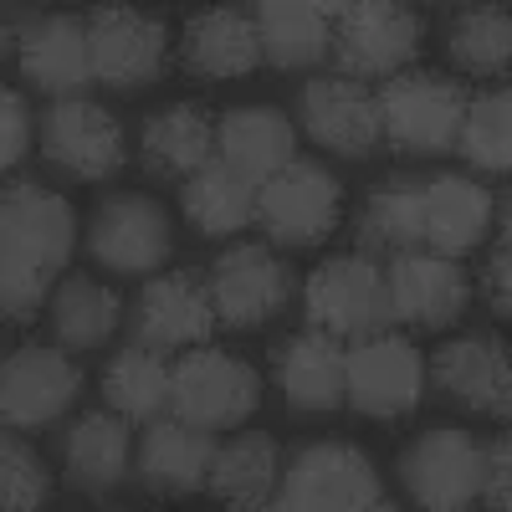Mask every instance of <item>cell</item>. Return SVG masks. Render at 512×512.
Wrapping results in <instances>:
<instances>
[{
	"mask_svg": "<svg viewBox=\"0 0 512 512\" xmlns=\"http://www.w3.org/2000/svg\"><path fill=\"white\" fill-rule=\"evenodd\" d=\"M77 251V210L41 180H6L0 195V313L36 323Z\"/></svg>",
	"mask_w": 512,
	"mask_h": 512,
	"instance_id": "1",
	"label": "cell"
},
{
	"mask_svg": "<svg viewBox=\"0 0 512 512\" xmlns=\"http://www.w3.org/2000/svg\"><path fill=\"white\" fill-rule=\"evenodd\" d=\"M379 144L400 159H451L472 88L441 67H410L374 88Z\"/></svg>",
	"mask_w": 512,
	"mask_h": 512,
	"instance_id": "2",
	"label": "cell"
},
{
	"mask_svg": "<svg viewBox=\"0 0 512 512\" xmlns=\"http://www.w3.org/2000/svg\"><path fill=\"white\" fill-rule=\"evenodd\" d=\"M395 507L379 466L354 441H303L282 456L272 512H384Z\"/></svg>",
	"mask_w": 512,
	"mask_h": 512,
	"instance_id": "3",
	"label": "cell"
},
{
	"mask_svg": "<svg viewBox=\"0 0 512 512\" xmlns=\"http://www.w3.org/2000/svg\"><path fill=\"white\" fill-rule=\"evenodd\" d=\"M303 318L308 328L338 338L344 349L379 338L395 328V308H390V282L384 267L369 256H323L303 282Z\"/></svg>",
	"mask_w": 512,
	"mask_h": 512,
	"instance_id": "4",
	"label": "cell"
},
{
	"mask_svg": "<svg viewBox=\"0 0 512 512\" xmlns=\"http://www.w3.org/2000/svg\"><path fill=\"white\" fill-rule=\"evenodd\" d=\"M420 47H425V16L395 0H354L338 6L333 21V72L349 82H390L410 67H420Z\"/></svg>",
	"mask_w": 512,
	"mask_h": 512,
	"instance_id": "5",
	"label": "cell"
},
{
	"mask_svg": "<svg viewBox=\"0 0 512 512\" xmlns=\"http://www.w3.org/2000/svg\"><path fill=\"white\" fill-rule=\"evenodd\" d=\"M205 287H210V308H216V328L256 333L287 313V303L297 297V272L267 241H231L226 251L210 256Z\"/></svg>",
	"mask_w": 512,
	"mask_h": 512,
	"instance_id": "6",
	"label": "cell"
},
{
	"mask_svg": "<svg viewBox=\"0 0 512 512\" xmlns=\"http://www.w3.org/2000/svg\"><path fill=\"white\" fill-rule=\"evenodd\" d=\"M344 221V180L313 154H297L262 185L256 231L277 251H318Z\"/></svg>",
	"mask_w": 512,
	"mask_h": 512,
	"instance_id": "7",
	"label": "cell"
},
{
	"mask_svg": "<svg viewBox=\"0 0 512 512\" xmlns=\"http://www.w3.org/2000/svg\"><path fill=\"white\" fill-rule=\"evenodd\" d=\"M425 395L456 415L507 420L512 415V349L492 328H466L425 359Z\"/></svg>",
	"mask_w": 512,
	"mask_h": 512,
	"instance_id": "8",
	"label": "cell"
},
{
	"mask_svg": "<svg viewBox=\"0 0 512 512\" xmlns=\"http://www.w3.org/2000/svg\"><path fill=\"white\" fill-rule=\"evenodd\" d=\"M82 251L108 277H159L175 256V221L144 190H113L93 205Z\"/></svg>",
	"mask_w": 512,
	"mask_h": 512,
	"instance_id": "9",
	"label": "cell"
},
{
	"mask_svg": "<svg viewBox=\"0 0 512 512\" xmlns=\"http://www.w3.org/2000/svg\"><path fill=\"white\" fill-rule=\"evenodd\" d=\"M36 149H41V169L72 185H93V180H113L128 164V128L118 123L113 108L93 103V98H67V103H47L36 118Z\"/></svg>",
	"mask_w": 512,
	"mask_h": 512,
	"instance_id": "10",
	"label": "cell"
},
{
	"mask_svg": "<svg viewBox=\"0 0 512 512\" xmlns=\"http://www.w3.org/2000/svg\"><path fill=\"white\" fill-rule=\"evenodd\" d=\"M487 436L461 425H431L400 446V487L425 512H472L482 507Z\"/></svg>",
	"mask_w": 512,
	"mask_h": 512,
	"instance_id": "11",
	"label": "cell"
},
{
	"mask_svg": "<svg viewBox=\"0 0 512 512\" xmlns=\"http://www.w3.org/2000/svg\"><path fill=\"white\" fill-rule=\"evenodd\" d=\"M123 333H128V344H139V349H149L169 364L190 349H200V344H210L216 308H210L205 272L175 267V272L144 277V287L134 292V303L123 313Z\"/></svg>",
	"mask_w": 512,
	"mask_h": 512,
	"instance_id": "12",
	"label": "cell"
},
{
	"mask_svg": "<svg viewBox=\"0 0 512 512\" xmlns=\"http://www.w3.org/2000/svg\"><path fill=\"white\" fill-rule=\"evenodd\" d=\"M287 118H292V128L313 149L344 159V164H364V159H374L384 149L379 144V103H374V88L349 82V77H338V72H313V77L297 82V93L287 103Z\"/></svg>",
	"mask_w": 512,
	"mask_h": 512,
	"instance_id": "13",
	"label": "cell"
},
{
	"mask_svg": "<svg viewBox=\"0 0 512 512\" xmlns=\"http://www.w3.org/2000/svg\"><path fill=\"white\" fill-rule=\"evenodd\" d=\"M262 405V374L241 354L221 344H200L175 359V415L200 425V431L231 436L246 420H256Z\"/></svg>",
	"mask_w": 512,
	"mask_h": 512,
	"instance_id": "14",
	"label": "cell"
},
{
	"mask_svg": "<svg viewBox=\"0 0 512 512\" xmlns=\"http://www.w3.org/2000/svg\"><path fill=\"white\" fill-rule=\"evenodd\" d=\"M82 384L88 374L77 354L57 344H21L0 364V420L11 431H52L72 415Z\"/></svg>",
	"mask_w": 512,
	"mask_h": 512,
	"instance_id": "15",
	"label": "cell"
},
{
	"mask_svg": "<svg viewBox=\"0 0 512 512\" xmlns=\"http://www.w3.org/2000/svg\"><path fill=\"white\" fill-rule=\"evenodd\" d=\"M267 379L282 410L297 420H328L338 410H349V349L318 328L277 338L267 359Z\"/></svg>",
	"mask_w": 512,
	"mask_h": 512,
	"instance_id": "16",
	"label": "cell"
},
{
	"mask_svg": "<svg viewBox=\"0 0 512 512\" xmlns=\"http://www.w3.org/2000/svg\"><path fill=\"white\" fill-rule=\"evenodd\" d=\"M425 400V354L410 333L390 328L349 349V410L379 425H400Z\"/></svg>",
	"mask_w": 512,
	"mask_h": 512,
	"instance_id": "17",
	"label": "cell"
},
{
	"mask_svg": "<svg viewBox=\"0 0 512 512\" xmlns=\"http://www.w3.org/2000/svg\"><path fill=\"white\" fill-rule=\"evenodd\" d=\"M134 425L108 405H88L57 425V461H62V482L82 497L108 502L134 482Z\"/></svg>",
	"mask_w": 512,
	"mask_h": 512,
	"instance_id": "18",
	"label": "cell"
},
{
	"mask_svg": "<svg viewBox=\"0 0 512 512\" xmlns=\"http://www.w3.org/2000/svg\"><path fill=\"white\" fill-rule=\"evenodd\" d=\"M16 72L31 93L47 103L88 98L93 93V47H88V16H21L16 26Z\"/></svg>",
	"mask_w": 512,
	"mask_h": 512,
	"instance_id": "19",
	"label": "cell"
},
{
	"mask_svg": "<svg viewBox=\"0 0 512 512\" xmlns=\"http://www.w3.org/2000/svg\"><path fill=\"white\" fill-rule=\"evenodd\" d=\"M88 47H93V82L103 93H144L164 77L169 31L164 21L134 6H98L88 11Z\"/></svg>",
	"mask_w": 512,
	"mask_h": 512,
	"instance_id": "20",
	"label": "cell"
},
{
	"mask_svg": "<svg viewBox=\"0 0 512 512\" xmlns=\"http://www.w3.org/2000/svg\"><path fill=\"white\" fill-rule=\"evenodd\" d=\"M384 282H390V308L400 333H446L472 308L466 262H451L436 251H405L395 262H384Z\"/></svg>",
	"mask_w": 512,
	"mask_h": 512,
	"instance_id": "21",
	"label": "cell"
},
{
	"mask_svg": "<svg viewBox=\"0 0 512 512\" xmlns=\"http://www.w3.org/2000/svg\"><path fill=\"white\" fill-rule=\"evenodd\" d=\"M216 431H200V425L164 415L139 431L134 446V482L149 497H195L210 487V466H216Z\"/></svg>",
	"mask_w": 512,
	"mask_h": 512,
	"instance_id": "22",
	"label": "cell"
},
{
	"mask_svg": "<svg viewBox=\"0 0 512 512\" xmlns=\"http://www.w3.org/2000/svg\"><path fill=\"white\" fill-rule=\"evenodd\" d=\"M354 256L369 262H395L405 251H425V175L395 169L364 190L354 210Z\"/></svg>",
	"mask_w": 512,
	"mask_h": 512,
	"instance_id": "23",
	"label": "cell"
},
{
	"mask_svg": "<svg viewBox=\"0 0 512 512\" xmlns=\"http://www.w3.org/2000/svg\"><path fill=\"white\" fill-rule=\"evenodd\" d=\"M497 221V190L461 169H431L425 175V251L466 262L477 256Z\"/></svg>",
	"mask_w": 512,
	"mask_h": 512,
	"instance_id": "24",
	"label": "cell"
},
{
	"mask_svg": "<svg viewBox=\"0 0 512 512\" xmlns=\"http://www.w3.org/2000/svg\"><path fill=\"white\" fill-rule=\"evenodd\" d=\"M251 21H256V41H262V67L287 72V77H313L318 67H328L338 6L262 0V6H251Z\"/></svg>",
	"mask_w": 512,
	"mask_h": 512,
	"instance_id": "25",
	"label": "cell"
},
{
	"mask_svg": "<svg viewBox=\"0 0 512 512\" xmlns=\"http://www.w3.org/2000/svg\"><path fill=\"white\" fill-rule=\"evenodd\" d=\"M216 159V113L205 103H169L139 123V164L154 185H185Z\"/></svg>",
	"mask_w": 512,
	"mask_h": 512,
	"instance_id": "26",
	"label": "cell"
},
{
	"mask_svg": "<svg viewBox=\"0 0 512 512\" xmlns=\"http://www.w3.org/2000/svg\"><path fill=\"white\" fill-rule=\"evenodd\" d=\"M262 67L256 21L241 6L195 11L180 31V72L195 82H241Z\"/></svg>",
	"mask_w": 512,
	"mask_h": 512,
	"instance_id": "27",
	"label": "cell"
},
{
	"mask_svg": "<svg viewBox=\"0 0 512 512\" xmlns=\"http://www.w3.org/2000/svg\"><path fill=\"white\" fill-rule=\"evenodd\" d=\"M123 297L98 282L93 272H62L47 308H41V323H47V338L67 354H98L108 349V338L123 323Z\"/></svg>",
	"mask_w": 512,
	"mask_h": 512,
	"instance_id": "28",
	"label": "cell"
},
{
	"mask_svg": "<svg viewBox=\"0 0 512 512\" xmlns=\"http://www.w3.org/2000/svg\"><path fill=\"white\" fill-rule=\"evenodd\" d=\"M216 159H226L251 185H267L277 169L297 159V128L287 108H272V103L226 108L216 118Z\"/></svg>",
	"mask_w": 512,
	"mask_h": 512,
	"instance_id": "29",
	"label": "cell"
},
{
	"mask_svg": "<svg viewBox=\"0 0 512 512\" xmlns=\"http://www.w3.org/2000/svg\"><path fill=\"white\" fill-rule=\"evenodd\" d=\"M256 200H262V185L236 175L226 159L200 164L180 185V210H185L190 231L205 236V241H236L241 231H251L256 226Z\"/></svg>",
	"mask_w": 512,
	"mask_h": 512,
	"instance_id": "30",
	"label": "cell"
},
{
	"mask_svg": "<svg viewBox=\"0 0 512 512\" xmlns=\"http://www.w3.org/2000/svg\"><path fill=\"white\" fill-rule=\"evenodd\" d=\"M98 384H103V405L118 410L134 431L175 415V364L139 344H123L118 354H108Z\"/></svg>",
	"mask_w": 512,
	"mask_h": 512,
	"instance_id": "31",
	"label": "cell"
},
{
	"mask_svg": "<svg viewBox=\"0 0 512 512\" xmlns=\"http://www.w3.org/2000/svg\"><path fill=\"white\" fill-rule=\"evenodd\" d=\"M277 477H282V446L267 431H231L216 451V466H210V497L251 512V507H272L277 497Z\"/></svg>",
	"mask_w": 512,
	"mask_h": 512,
	"instance_id": "32",
	"label": "cell"
},
{
	"mask_svg": "<svg viewBox=\"0 0 512 512\" xmlns=\"http://www.w3.org/2000/svg\"><path fill=\"white\" fill-rule=\"evenodd\" d=\"M446 62L466 77H507L512 62V16L507 6H461L441 21Z\"/></svg>",
	"mask_w": 512,
	"mask_h": 512,
	"instance_id": "33",
	"label": "cell"
},
{
	"mask_svg": "<svg viewBox=\"0 0 512 512\" xmlns=\"http://www.w3.org/2000/svg\"><path fill=\"white\" fill-rule=\"evenodd\" d=\"M456 159L472 175H507L512 169V93H507V82L472 93L461 134H456Z\"/></svg>",
	"mask_w": 512,
	"mask_h": 512,
	"instance_id": "34",
	"label": "cell"
},
{
	"mask_svg": "<svg viewBox=\"0 0 512 512\" xmlns=\"http://www.w3.org/2000/svg\"><path fill=\"white\" fill-rule=\"evenodd\" d=\"M52 492H57V477H52L47 456L26 441V431H11L6 425V436H0V507L36 512L52 502Z\"/></svg>",
	"mask_w": 512,
	"mask_h": 512,
	"instance_id": "35",
	"label": "cell"
},
{
	"mask_svg": "<svg viewBox=\"0 0 512 512\" xmlns=\"http://www.w3.org/2000/svg\"><path fill=\"white\" fill-rule=\"evenodd\" d=\"M31 144H36V113H31L26 93L6 88L0 93V169H6V175L21 169Z\"/></svg>",
	"mask_w": 512,
	"mask_h": 512,
	"instance_id": "36",
	"label": "cell"
},
{
	"mask_svg": "<svg viewBox=\"0 0 512 512\" xmlns=\"http://www.w3.org/2000/svg\"><path fill=\"white\" fill-rule=\"evenodd\" d=\"M507 236H512V231L502 226L497 241H492L487 256H482V303H487L492 318H507V313H512V241H507Z\"/></svg>",
	"mask_w": 512,
	"mask_h": 512,
	"instance_id": "37",
	"label": "cell"
},
{
	"mask_svg": "<svg viewBox=\"0 0 512 512\" xmlns=\"http://www.w3.org/2000/svg\"><path fill=\"white\" fill-rule=\"evenodd\" d=\"M482 507H492V512H507V507H512V436H507V425H502L497 436H487Z\"/></svg>",
	"mask_w": 512,
	"mask_h": 512,
	"instance_id": "38",
	"label": "cell"
}]
</instances>
